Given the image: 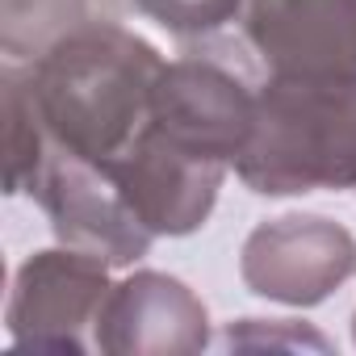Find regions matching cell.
Returning <instances> with one entry per match:
<instances>
[{
  "label": "cell",
  "mask_w": 356,
  "mask_h": 356,
  "mask_svg": "<svg viewBox=\"0 0 356 356\" xmlns=\"http://www.w3.org/2000/svg\"><path fill=\"white\" fill-rule=\"evenodd\" d=\"M243 34L273 76L356 84V0H248Z\"/></svg>",
  "instance_id": "obj_8"
},
{
  "label": "cell",
  "mask_w": 356,
  "mask_h": 356,
  "mask_svg": "<svg viewBox=\"0 0 356 356\" xmlns=\"http://www.w3.org/2000/svg\"><path fill=\"white\" fill-rule=\"evenodd\" d=\"M159 72L163 55L147 38L92 17L42 47L26 67V84L51 147L105 163L151 122Z\"/></svg>",
  "instance_id": "obj_1"
},
{
  "label": "cell",
  "mask_w": 356,
  "mask_h": 356,
  "mask_svg": "<svg viewBox=\"0 0 356 356\" xmlns=\"http://www.w3.org/2000/svg\"><path fill=\"white\" fill-rule=\"evenodd\" d=\"M151 126L172 143L235 168L256 126V92L239 72L214 59H172L155 80Z\"/></svg>",
  "instance_id": "obj_7"
},
{
  "label": "cell",
  "mask_w": 356,
  "mask_h": 356,
  "mask_svg": "<svg viewBox=\"0 0 356 356\" xmlns=\"http://www.w3.org/2000/svg\"><path fill=\"white\" fill-rule=\"evenodd\" d=\"M51 155V134L38 118V105L26 84V67H5V189L34 193Z\"/></svg>",
  "instance_id": "obj_10"
},
{
  "label": "cell",
  "mask_w": 356,
  "mask_h": 356,
  "mask_svg": "<svg viewBox=\"0 0 356 356\" xmlns=\"http://www.w3.org/2000/svg\"><path fill=\"white\" fill-rule=\"evenodd\" d=\"M92 343L109 356H193L210 348V314L181 277L134 273L109 289Z\"/></svg>",
  "instance_id": "obj_9"
},
{
  "label": "cell",
  "mask_w": 356,
  "mask_h": 356,
  "mask_svg": "<svg viewBox=\"0 0 356 356\" xmlns=\"http://www.w3.org/2000/svg\"><path fill=\"white\" fill-rule=\"evenodd\" d=\"M130 5L155 26H163L168 34L197 38V34H214L218 26H227L243 9V0H130Z\"/></svg>",
  "instance_id": "obj_12"
},
{
  "label": "cell",
  "mask_w": 356,
  "mask_h": 356,
  "mask_svg": "<svg viewBox=\"0 0 356 356\" xmlns=\"http://www.w3.org/2000/svg\"><path fill=\"white\" fill-rule=\"evenodd\" d=\"M30 197H38V206L47 210L59 243L101 256L109 268L134 264L151 252L155 235L138 222V214L122 197L109 168L97 159H80L51 147L47 168Z\"/></svg>",
  "instance_id": "obj_6"
},
{
  "label": "cell",
  "mask_w": 356,
  "mask_h": 356,
  "mask_svg": "<svg viewBox=\"0 0 356 356\" xmlns=\"http://www.w3.org/2000/svg\"><path fill=\"white\" fill-rule=\"evenodd\" d=\"M352 331H356V323H352Z\"/></svg>",
  "instance_id": "obj_14"
},
{
  "label": "cell",
  "mask_w": 356,
  "mask_h": 356,
  "mask_svg": "<svg viewBox=\"0 0 356 356\" xmlns=\"http://www.w3.org/2000/svg\"><path fill=\"white\" fill-rule=\"evenodd\" d=\"M239 277L256 298L281 306H318L356 277V239L323 214H285L260 222L243 252Z\"/></svg>",
  "instance_id": "obj_3"
},
{
  "label": "cell",
  "mask_w": 356,
  "mask_h": 356,
  "mask_svg": "<svg viewBox=\"0 0 356 356\" xmlns=\"http://www.w3.org/2000/svg\"><path fill=\"white\" fill-rule=\"evenodd\" d=\"M235 176L260 197L356 189V84L268 76Z\"/></svg>",
  "instance_id": "obj_2"
},
{
  "label": "cell",
  "mask_w": 356,
  "mask_h": 356,
  "mask_svg": "<svg viewBox=\"0 0 356 356\" xmlns=\"http://www.w3.org/2000/svg\"><path fill=\"white\" fill-rule=\"evenodd\" d=\"M109 264L80 248L34 252L9 293V339L42 352H84V331L97 323L109 298Z\"/></svg>",
  "instance_id": "obj_5"
},
{
  "label": "cell",
  "mask_w": 356,
  "mask_h": 356,
  "mask_svg": "<svg viewBox=\"0 0 356 356\" xmlns=\"http://www.w3.org/2000/svg\"><path fill=\"white\" fill-rule=\"evenodd\" d=\"M84 22H92L88 0H5V51L13 59L38 55Z\"/></svg>",
  "instance_id": "obj_11"
},
{
  "label": "cell",
  "mask_w": 356,
  "mask_h": 356,
  "mask_svg": "<svg viewBox=\"0 0 356 356\" xmlns=\"http://www.w3.org/2000/svg\"><path fill=\"white\" fill-rule=\"evenodd\" d=\"M122 197L138 214V222L159 239H181L210 222L218 189L227 181V163L206 159L181 143H172L159 126H143L130 147L105 159Z\"/></svg>",
  "instance_id": "obj_4"
},
{
  "label": "cell",
  "mask_w": 356,
  "mask_h": 356,
  "mask_svg": "<svg viewBox=\"0 0 356 356\" xmlns=\"http://www.w3.org/2000/svg\"><path fill=\"white\" fill-rule=\"evenodd\" d=\"M227 343L231 348L268 343V348H318V352H327L323 335H314V331H306V327H298L289 318H268V327H264V318H243L239 327L227 331Z\"/></svg>",
  "instance_id": "obj_13"
}]
</instances>
